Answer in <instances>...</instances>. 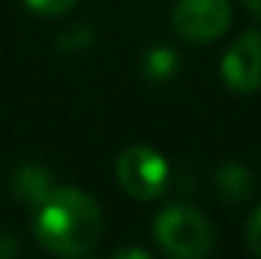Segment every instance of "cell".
Wrapping results in <instances>:
<instances>
[{
    "instance_id": "obj_1",
    "label": "cell",
    "mask_w": 261,
    "mask_h": 259,
    "mask_svg": "<svg viewBox=\"0 0 261 259\" xmlns=\"http://www.w3.org/2000/svg\"><path fill=\"white\" fill-rule=\"evenodd\" d=\"M34 231L50 254L78 259L100 243L103 212L84 190L53 187V193L34 209Z\"/></svg>"
},
{
    "instance_id": "obj_2",
    "label": "cell",
    "mask_w": 261,
    "mask_h": 259,
    "mask_svg": "<svg viewBox=\"0 0 261 259\" xmlns=\"http://www.w3.org/2000/svg\"><path fill=\"white\" fill-rule=\"evenodd\" d=\"M156 245L170 259H206L214 245V231L206 215L189 203H170L153 220Z\"/></svg>"
},
{
    "instance_id": "obj_3",
    "label": "cell",
    "mask_w": 261,
    "mask_h": 259,
    "mask_svg": "<svg viewBox=\"0 0 261 259\" xmlns=\"http://www.w3.org/2000/svg\"><path fill=\"white\" fill-rule=\"evenodd\" d=\"M117 181L130 198L153 201L170 187V164L147 145H130L117 159Z\"/></svg>"
},
{
    "instance_id": "obj_4",
    "label": "cell",
    "mask_w": 261,
    "mask_h": 259,
    "mask_svg": "<svg viewBox=\"0 0 261 259\" xmlns=\"http://www.w3.org/2000/svg\"><path fill=\"white\" fill-rule=\"evenodd\" d=\"M233 11L228 0H178L172 9V28L186 42L206 45L231 28Z\"/></svg>"
},
{
    "instance_id": "obj_5",
    "label": "cell",
    "mask_w": 261,
    "mask_h": 259,
    "mask_svg": "<svg viewBox=\"0 0 261 259\" xmlns=\"http://www.w3.org/2000/svg\"><path fill=\"white\" fill-rule=\"evenodd\" d=\"M220 73L236 95H253L261 89V31H245L228 48Z\"/></svg>"
},
{
    "instance_id": "obj_6",
    "label": "cell",
    "mask_w": 261,
    "mask_h": 259,
    "mask_svg": "<svg viewBox=\"0 0 261 259\" xmlns=\"http://www.w3.org/2000/svg\"><path fill=\"white\" fill-rule=\"evenodd\" d=\"M53 173L39 162H22L17 164L9 178V190L17 201H22L28 209H36L47 195L53 193Z\"/></svg>"
},
{
    "instance_id": "obj_7",
    "label": "cell",
    "mask_w": 261,
    "mask_h": 259,
    "mask_svg": "<svg viewBox=\"0 0 261 259\" xmlns=\"http://www.w3.org/2000/svg\"><path fill=\"white\" fill-rule=\"evenodd\" d=\"M253 190H256V178H253V173L242 162L228 159V162H222L220 168L214 170V193H217V198L222 203H228V206L245 203L253 195Z\"/></svg>"
},
{
    "instance_id": "obj_8",
    "label": "cell",
    "mask_w": 261,
    "mask_h": 259,
    "mask_svg": "<svg viewBox=\"0 0 261 259\" xmlns=\"http://www.w3.org/2000/svg\"><path fill=\"white\" fill-rule=\"evenodd\" d=\"M178 64H181V56L172 51L170 45H153L142 53L139 59V70L147 81L161 84V81H170L172 76L178 73Z\"/></svg>"
},
{
    "instance_id": "obj_9",
    "label": "cell",
    "mask_w": 261,
    "mask_h": 259,
    "mask_svg": "<svg viewBox=\"0 0 261 259\" xmlns=\"http://www.w3.org/2000/svg\"><path fill=\"white\" fill-rule=\"evenodd\" d=\"M28 11H34L36 17H61L78 3V0H22Z\"/></svg>"
},
{
    "instance_id": "obj_10",
    "label": "cell",
    "mask_w": 261,
    "mask_h": 259,
    "mask_svg": "<svg viewBox=\"0 0 261 259\" xmlns=\"http://www.w3.org/2000/svg\"><path fill=\"white\" fill-rule=\"evenodd\" d=\"M247 248L253 251V256L261 259V203L253 209V215L247 218V229H245Z\"/></svg>"
},
{
    "instance_id": "obj_11",
    "label": "cell",
    "mask_w": 261,
    "mask_h": 259,
    "mask_svg": "<svg viewBox=\"0 0 261 259\" xmlns=\"http://www.w3.org/2000/svg\"><path fill=\"white\" fill-rule=\"evenodd\" d=\"M59 42H64L67 51H84L92 42V26H72V31H67L64 36H59Z\"/></svg>"
},
{
    "instance_id": "obj_12",
    "label": "cell",
    "mask_w": 261,
    "mask_h": 259,
    "mask_svg": "<svg viewBox=\"0 0 261 259\" xmlns=\"http://www.w3.org/2000/svg\"><path fill=\"white\" fill-rule=\"evenodd\" d=\"M20 251V243L9 229H0V259H14Z\"/></svg>"
},
{
    "instance_id": "obj_13",
    "label": "cell",
    "mask_w": 261,
    "mask_h": 259,
    "mask_svg": "<svg viewBox=\"0 0 261 259\" xmlns=\"http://www.w3.org/2000/svg\"><path fill=\"white\" fill-rule=\"evenodd\" d=\"M109 259H153L150 254H147L145 248H139V245H130V248H120L114 251Z\"/></svg>"
},
{
    "instance_id": "obj_14",
    "label": "cell",
    "mask_w": 261,
    "mask_h": 259,
    "mask_svg": "<svg viewBox=\"0 0 261 259\" xmlns=\"http://www.w3.org/2000/svg\"><path fill=\"white\" fill-rule=\"evenodd\" d=\"M242 6L247 9V14H250V17L261 20V0H242Z\"/></svg>"
},
{
    "instance_id": "obj_15",
    "label": "cell",
    "mask_w": 261,
    "mask_h": 259,
    "mask_svg": "<svg viewBox=\"0 0 261 259\" xmlns=\"http://www.w3.org/2000/svg\"><path fill=\"white\" fill-rule=\"evenodd\" d=\"M78 259H89V254H86V256H78Z\"/></svg>"
}]
</instances>
